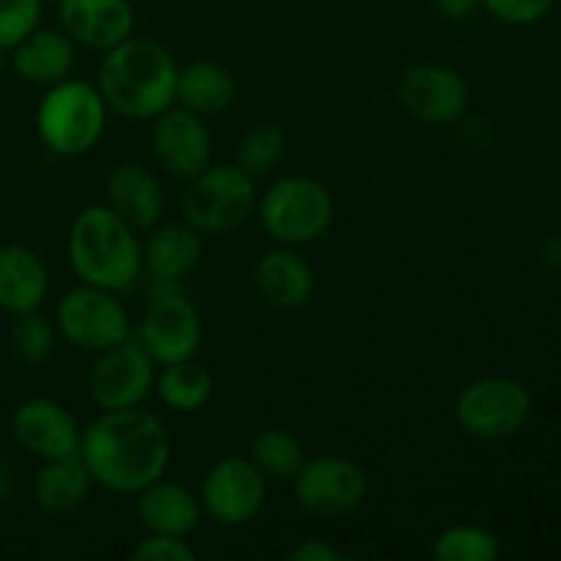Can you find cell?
I'll return each instance as SVG.
<instances>
[{
	"label": "cell",
	"instance_id": "35",
	"mask_svg": "<svg viewBox=\"0 0 561 561\" xmlns=\"http://www.w3.org/2000/svg\"><path fill=\"white\" fill-rule=\"evenodd\" d=\"M542 257H546V263H551V266H561V236H553V239L546 241Z\"/></svg>",
	"mask_w": 561,
	"mask_h": 561
},
{
	"label": "cell",
	"instance_id": "5",
	"mask_svg": "<svg viewBox=\"0 0 561 561\" xmlns=\"http://www.w3.org/2000/svg\"><path fill=\"white\" fill-rule=\"evenodd\" d=\"M257 217L279 247H307L334 222V197L312 175H285L257 197Z\"/></svg>",
	"mask_w": 561,
	"mask_h": 561
},
{
	"label": "cell",
	"instance_id": "33",
	"mask_svg": "<svg viewBox=\"0 0 561 561\" xmlns=\"http://www.w3.org/2000/svg\"><path fill=\"white\" fill-rule=\"evenodd\" d=\"M343 551H337L329 542L318 540V537H310V540L299 542V546L290 551V561H343Z\"/></svg>",
	"mask_w": 561,
	"mask_h": 561
},
{
	"label": "cell",
	"instance_id": "22",
	"mask_svg": "<svg viewBox=\"0 0 561 561\" xmlns=\"http://www.w3.org/2000/svg\"><path fill=\"white\" fill-rule=\"evenodd\" d=\"M9 53L11 69L25 82L42 88H49L71 77V69L77 64V44L64 31H42V27H36Z\"/></svg>",
	"mask_w": 561,
	"mask_h": 561
},
{
	"label": "cell",
	"instance_id": "11",
	"mask_svg": "<svg viewBox=\"0 0 561 561\" xmlns=\"http://www.w3.org/2000/svg\"><path fill=\"white\" fill-rule=\"evenodd\" d=\"M153 387L157 362L131 337L96 354L88 373V394L99 411L137 409L151 398Z\"/></svg>",
	"mask_w": 561,
	"mask_h": 561
},
{
	"label": "cell",
	"instance_id": "26",
	"mask_svg": "<svg viewBox=\"0 0 561 561\" xmlns=\"http://www.w3.org/2000/svg\"><path fill=\"white\" fill-rule=\"evenodd\" d=\"M250 460L266 480H294L305 466L307 455L299 438L283 427H266L252 438Z\"/></svg>",
	"mask_w": 561,
	"mask_h": 561
},
{
	"label": "cell",
	"instance_id": "12",
	"mask_svg": "<svg viewBox=\"0 0 561 561\" xmlns=\"http://www.w3.org/2000/svg\"><path fill=\"white\" fill-rule=\"evenodd\" d=\"M268 480L250 458H225L206 471L201 482V507L214 524L244 526L261 515Z\"/></svg>",
	"mask_w": 561,
	"mask_h": 561
},
{
	"label": "cell",
	"instance_id": "25",
	"mask_svg": "<svg viewBox=\"0 0 561 561\" xmlns=\"http://www.w3.org/2000/svg\"><path fill=\"white\" fill-rule=\"evenodd\" d=\"M153 392L175 414H192L214 398V376L206 365L195 362L192 356V359L162 365V373H157Z\"/></svg>",
	"mask_w": 561,
	"mask_h": 561
},
{
	"label": "cell",
	"instance_id": "9",
	"mask_svg": "<svg viewBox=\"0 0 561 561\" xmlns=\"http://www.w3.org/2000/svg\"><path fill=\"white\" fill-rule=\"evenodd\" d=\"M58 332L75 348L102 354L131 337V321L126 305L115 290L80 283L66 290L58 301Z\"/></svg>",
	"mask_w": 561,
	"mask_h": 561
},
{
	"label": "cell",
	"instance_id": "7",
	"mask_svg": "<svg viewBox=\"0 0 561 561\" xmlns=\"http://www.w3.org/2000/svg\"><path fill=\"white\" fill-rule=\"evenodd\" d=\"M531 416V394L507 376H485L466 383L455 398V420L460 431L480 442H504L526 427Z\"/></svg>",
	"mask_w": 561,
	"mask_h": 561
},
{
	"label": "cell",
	"instance_id": "3",
	"mask_svg": "<svg viewBox=\"0 0 561 561\" xmlns=\"http://www.w3.org/2000/svg\"><path fill=\"white\" fill-rule=\"evenodd\" d=\"M69 266L77 279L124 294L142 277V241L107 203H93L71 219Z\"/></svg>",
	"mask_w": 561,
	"mask_h": 561
},
{
	"label": "cell",
	"instance_id": "36",
	"mask_svg": "<svg viewBox=\"0 0 561 561\" xmlns=\"http://www.w3.org/2000/svg\"><path fill=\"white\" fill-rule=\"evenodd\" d=\"M11 488H14V480H11V471L0 463V504L11 496Z\"/></svg>",
	"mask_w": 561,
	"mask_h": 561
},
{
	"label": "cell",
	"instance_id": "27",
	"mask_svg": "<svg viewBox=\"0 0 561 561\" xmlns=\"http://www.w3.org/2000/svg\"><path fill=\"white\" fill-rule=\"evenodd\" d=\"M499 553V535L480 524L447 526L433 540V559L438 561H496Z\"/></svg>",
	"mask_w": 561,
	"mask_h": 561
},
{
	"label": "cell",
	"instance_id": "30",
	"mask_svg": "<svg viewBox=\"0 0 561 561\" xmlns=\"http://www.w3.org/2000/svg\"><path fill=\"white\" fill-rule=\"evenodd\" d=\"M44 0H0V49L9 53L42 22Z\"/></svg>",
	"mask_w": 561,
	"mask_h": 561
},
{
	"label": "cell",
	"instance_id": "10",
	"mask_svg": "<svg viewBox=\"0 0 561 561\" xmlns=\"http://www.w3.org/2000/svg\"><path fill=\"white\" fill-rule=\"evenodd\" d=\"M290 482L296 504L316 518H345L356 513L370 493L367 471L340 455L305 460Z\"/></svg>",
	"mask_w": 561,
	"mask_h": 561
},
{
	"label": "cell",
	"instance_id": "37",
	"mask_svg": "<svg viewBox=\"0 0 561 561\" xmlns=\"http://www.w3.org/2000/svg\"><path fill=\"white\" fill-rule=\"evenodd\" d=\"M5 71V49H0V75Z\"/></svg>",
	"mask_w": 561,
	"mask_h": 561
},
{
	"label": "cell",
	"instance_id": "39",
	"mask_svg": "<svg viewBox=\"0 0 561 561\" xmlns=\"http://www.w3.org/2000/svg\"><path fill=\"white\" fill-rule=\"evenodd\" d=\"M55 3H58V0H55Z\"/></svg>",
	"mask_w": 561,
	"mask_h": 561
},
{
	"label": "cell",
	"instance_id": "24",
	"mask_svg": "<svg viewBox=\"0 0 561 561\" xmlns=\"http://www.w3.org/2000/svg\"><path fill=\"white\" fill-rule=\"evenodd\" d=\"M236 77L214 60H195L190 66H179V82H175V104L190 113L208 118L219 115L236 102Z\"/></svg>",
	"mask_w": 561,
	"mask_h": 561
},
{
	"label": "cell",
	"instance_id": "31",
	"mask_svg": "<svg viewBox=\"0 0 561 561\" xmlns=\"http://www.w3.org/2000/svg\"><path fill=\"white\" fill-rule=\"evenodd\" d=\"M131 561H195V548L186 542V537L175 535H151L146 531L142 540L131 548Z\"/></svg>",
	"mask_w": 561,
	"mask_h": 561
},
{
	"label": "cell",
	"instance_id": "18",
	"mask_svg": "<svg viewBox=\"0 0 561 561\" xmlns=\"http://www.w3.org/2000/svg\"><path fill=\"white\" fill-rule=\"evenodd\" d=\"M135 513L142 529L151 535L175 537H190L203 518L197 493H192L184 482L168 480V477H159L137 493Z\"/></svg>",
	"mask_w": 561,
	"mask_h": 561
},
{
	"label": "cell",
	"instance_id": "38",
	"mask_svg": "<svg viewBox=\"0 0 561 561\" xmlns=\"http://www.w3.org/2000/svg\"><path fill=\"white\" fill-rule=\"evenodd\" d=\"M0 436H3V425H0Z\"/></svg>",
	"mask_w": 561,
	"mask_h": 561
},
{
	"label": "cell",
	"instance_id": "15",
	"mask_svg": "<svg viewBox=\"0 0 561 561\" xmlns=\"http://www.w3.org/2000/svg\"><path fill=\"white\" fill-rule=\"evenodd\" d=\"M11 433L25 453L38 460L80 453L82 425L64 403L53 398H31L11 416Z\"/></svg>",
	"mask_w": 561,
	"mask_h": 561
},
{
	"label": "cell",
	"instance_id": "14",
	"mask_svg": "<svg viewBox=\"0 0 561 561\" xmlns=\"http://www.w3.org/2000/svg\"><path fill=\"white\" fill-rule=\"evenodd\" d=\"M151 151L170 175L190 181L211 164V131L201 115L173 104L153 118Z\"/></svg>",
	"mask_w": 561,
	"mask_h": 561
},
{
	"label": "cell",
	"instance_id": "23",
	"mask_svg": "<svg viewBox=\"0 0 561 561\" xmlns=\"http://www.w3.org/2000/svg\"><path fill=\"white\" fill-rule=\"evenodd\" d=\"M93 485L96 482L77 453L66 455V458L42 460V469L36 471V480H33V496H36L38 507L47 513L66 515L88 502Z\"/></svg>",
	"mask_w": 561,
	"mask_h": 561
},
{
	"label": "cell",
	"instance_id": "21",
	"mask_svg": "<svg viewBox=\"0 0 561 561\" xmlns=\"http://www.w3.org/2000/svg\"><path fill=\"white\" fill-rule=\"evenodd\" d=\"M49 294V272L25 244L0 247V310L9 316L42 310Z\"/></svg>",
	"mask_w": 561,
	"mask_h": 561
},
{
	"label": "cell",
	"instance_id": "34",
	"mask_svg": "<svg viewBox=\"0 0 561 561\" xmlns=\"http://www.w3.org/2000/svg\"><path fill=\"white\" fill-rule=\"evenodd\" d=\"M438 9V14L444 20H453V22H463L471 20L477 11L482 9V0H433Z\"/></svg>",
	"mask_w": 561,
	"mask_h": 561
},
{
	"label": "cell",
	"instance_id": "32",
	"mask_svg": "<svg viewBox=\"0 0 561 561\" xmlns=\"http://www.w3.org/2000/svg\"><path fill=\"white\" fill-rule=\"evenodd\" d=\"M553 3L557 0H482V9L507 25H535L553 9Z\"/></svg>",
	"mask_w": 561,
	"mask_h": 561
},
{
	"label": "cell",
	"instance_id": "1",
	"mask_svg": "<svg viewBox=\"0 0 561 561\" xmlns=\"http://www.w3.org/2000/svg\"><path fill=\"white\" fill-rule=\"evenodd\" d=\"M80 458L99 488L118 496H137L168 474L173 442L157 414L137 409L99 411L82 427Z\"/></svg>",
	"mask_w": 561,
	"mask_h": 561
},
{
	"label": "cell",
	"instance_id": "6",
	"mask_svg": "<svg viewBox=\"0 0 561 561\" xmlns=\"http://www.w3.org/2000/svg\"><path fill=\"white\" fill-rule=\"evenodd\" d=\"M257 208L255 179L239 164H208L190 179L181 197V217L197 233H230L241 228Z\"/></svg>",
	"mask_w": 561,
	"mask_h": 561
},
{
	"label": "cell",
	"instance_id": "16",
	"mask_svg": "<svg viewBox=\"0 0 561 561\" xmlns=\"http://www.w3.org/2000/svg\"><path fill=\"white\" fill-rule=\"evenodd\" d=\"M60 31L77 47L107 53L135 33L129 0H58Z\"/></svg>",
	"mask_w": 561,
	"mask_h": 561
},
{
	"label": "cell",
	"instance_id": "20",
	"mask_svg": "<svg viewBox=\"0 0 561 561\" xmlns=\"http://www.w3.org/2000/svg\"><path fill=\"white\" fill-rule=\"evenodd\" d=\"M201 261L203 239L186 222L157 225L142 241V272L153 283H184Z\"/></svg>",
	"mask_w": 561,
	"mask_h": 561
},
{
	"label": "cell",
	"instance_id": "17",
	"mask_svg": "<svg viewBox=\"0 0 561 561\" xmlns=\"http://www.w3.org/2000/svg\"><path fill=\"white\" fill-rule=\"evenodd\" d=\"M107 206L137 233H146L162 219L164 190L146 164L121 162L107 179Z\"/></svg>",
	"mask_w": 561,
	"mask_h": 561
},
{
	"label": "cell",
	"instance_id": "28",
	"mask_svg": "<svg viewBox=\"0 0 561 561\" xmlns=\"http://www.w3.org/2000/svg\"><path fill=\"white\" fill-rule=\"evenodd\" d=\"M285 153V131L277 124H255L236 148V164L252 179H263L277 168Z\"/></svg>",
	"mask_w": 561,
	"mask_h": 561
},
{
	"label": "cell",
	"instance_id": "19",
	"mask_svg": "<svg viewBox=\"0 0 561 561\" xmlns=\"http://www.w3.org/2000/svg\"><path fill=\"white\" fill-rule=\"evenodd\" d=\"M255 288L277 310H301L316 294V272L296 247H277L257 261Z\"/></svg>",
	"mask_w": 561,
	"mask_h": 561
},
{
	"label": "cell",
	"instance_id": "4",
	"mask_svg": "<svg viewBox=\"0 0 561 561\" xmlns=\"http://www.w3.org/2000/svg\"><path fill=\"white\" fill-rule=\"evenodd\" d=\"M107 118L110 107L104 104L96 82L66 77L49 85L38 102L36 131L47 151L75 159L102 142Z\"/></svg>",
	"mask_w": 561,
	"mask_h": 561
},
{
	"label": "cell",
	"instance_id": "29",
	"mask_svg": "<svg viewBox=\"0 0 561 561\" xmlns=\"http://www.w3.org/2000/svg\"><path fill=\"white\" fill-rule=\"evenodd\" d=\"M11 351H14L16 359L22 365H44V362L53 356L55 351V327L49 318H44L42 312H22V316H14V323H11L9 332Z\"/></svg>",
	"mask_w": 561,
	"mask_h": 561
},
{
	"label": "cell",
	"instance_id": "13",
	"mask_svg": "<svg viewBox=\"0 0 561 561\" xmlns=\"http://www.w3.org/2000/svg\"><path fill=\"white\" fill-rule=\"evenodd\" d=\"M398 99L411 118L431 126L458 124L471 102L469 82L444 64H416L400 77Z\"/></svg>",
	"mask_w": 561,
	"mask_h": 561
},
{
	"label": "cell",
	"instance_id": "2",
	"mask_svg": "<svg viewBox=\"0 0 561 561\" xmlns=\"http://www.w3.org/2000/svg\"><path fill=\"white\" fill-rule=\"evenodd\" d=\"M179 64L164 44L135 36L102 53L96 88L110 113L129 121H153L175 104Z\"/></svg>",
	"mask_w": 561,
	"mask_h": 561
},
{
	"label": "cell",
	"instance_id": "8",
	"mask_svg": "<svg viewBox=\"0 0 561 561\" xmlns=\"http://www.w3.org/2000/svg\"><path fill=\"white\" fill-rule=\"evenodd\" d=\"M151 301L137 323V343L162 365L192 359L203 343V318L181 283H153Z\"/></svg>",
	"mask_w": 561,
	"mask_h": 561
}]
</instances>
